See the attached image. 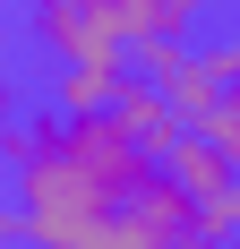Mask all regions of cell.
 Segmentation results:
<instances>
[{
	"label": "cell",
	"instance_id": "cell-1",
	"mask_svg": "<svg viewBox=\"0 0 240 249\" xmlns=\"http://www.w3.org/2000/svg\"><path fill=\"white\" fill-rule=\"evenodd\" d=\"M26 26H34V43H43L51 60H120V52H129L103 0H34Z\"/></svg>",
	"mask_w": 240,
	"mask_h": 249
},
{
	"label": "cell",
	"instance_id": "cell-2",
	"mask_svg": "<svg viewBox=\"0 0 240 249\" xmlns=\"http://www.w3.org/2000/svg\"><path fill=\"white\" fill-rule=\"evenodd\" d=\"M163 172L180 180L189 198H223V189L240 180V163H232V155H223V146H215V138H206L197 121H180V138L163 146Z\"/></svg>",
	"mask_w": 240,
	"mask_h": 249
},
{
	"label": "cell",
	"instance_id": "cell-3",
	"mask_svg": "<svg viewBox=\"0 0 240 249\" xmlns=\"http://www.w3.org/2000/svg\"><path fill=\"white\" fill-rule=\"evenodd\" d=\"M112 121L129 129V138H137V146L154 155V163H163V146L180 138V112H171V95L154 86V77H120V95H112Z\"/></svg>",
	"mask_w": 240,
	"mask_h": 249
},
{
	"label": "cell",
	"instance_id": "cell-4",
	"mask_svg": "<svg viewBox=\"0 0 240 249\" xmlns=\"http://www.w3.org/2000/svg\"><path fill=\"white\" fill-rule=\"evenodd\" d=\"M120 77H129V52H120V60H60L51 112H103V103L120 95Z\"/></svg>",
	"mask_w": 240,
	"mask_h": 249
},
{
	"label": "cell",
	"instance_id": "cell-5",
	"mask_svg": "<svg viewBox=\"0 0 240 249\" xmlns=\"http://www.w3.org/2000/svg\"><path fill=\"white\" fill-rule=\"evenodd\" d=\"M51 129H60V112H0V163H9V172H17V163H34V155L51 146Z\"/></svg>",
	"mask_w": 240,
	"mask_h": 249
},
{
	"label": "cell",
	"instance_id": "cell-6",
	"mask_svg": "<svg viewBox=\"0 0 240 249\" xmlns=\"http://www.w3.org/2000/svg\"><path fill=\"white\" fill-rule=\"evenodd\" d=\"M197 129H206V138H215V146L240 163V86H223V95H215V112H206Z\"/></svg>",
	"mask_w": 240,
	"mask_h": 249
},
{
	"label": "cell",
	"instance_id": "cell-7",
	"mask_svg": "<svg viewBox=\"0 0 240 249\" xmlns=\"http://www.w3.org/2000/svg\"><path fill=\"white\" fill-rule=\"evenodd\" d=\"M163 9H171V18H180V35H189V26L206 18V9H215V0H163Z\"/></svg>",
	"mask_w": 240,
	"mask_h": 249
},
{
	"label": "cell",
	"instance_id": "cell-8",
	"mask_svg": "<svg viewBox=\"0 0 240 249\" xmlns=\"http://www.w3.org/2000/svg\"><path fill=\"white\" fill-rule=\"evenodd\" d=\"M9 241H17V206H0V249H9Z\"/></svg>",
	"mask_w": 240,
	"mask_h": 249
},
{
	"label": "cell",
	"instance_id": "cell-9",
	"mask_svg": "<svg viewBox=\"0 0 240 249\" xmlns=\"http://www.w3.org/2000/svg\"><path fill=\"white\" fill-rule=\"evenodd\" d=\"M0 103H9V35H0Z\"/></svg>",
	"mask_w": 240,
	"mask_h": 249
},
{
	"label": "cell",
	"instance_id": "cell-10",
	"mask_svg": "<svg viewBox=\"0 0 240 249\" xmlns=\"http://www.w3.org/2000/svg\"><path fill=\"white\" fill-rule=\"evenodd\" d=\"M215 249H240V232H232V241H215Z\"/></svg>",
	"mask_w": 240,
	"mask_h": 249
},
{
	"label": "cell",
	"instance_id": "cell-11",
	"mask_svg": "<svg viewBox=\"0 0 240 249\" xmlns=\"http://www.w3.org/2000/svg\"><path fill=\"white\" fill-rule=\"evenodd\" d=\"M232 52H240V26H232Z\"/></svg>",
	"mask_w": 240,
	"mask_h": 249
}]
</instances>
